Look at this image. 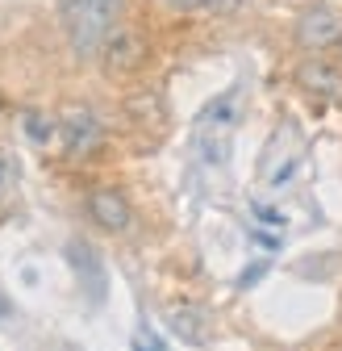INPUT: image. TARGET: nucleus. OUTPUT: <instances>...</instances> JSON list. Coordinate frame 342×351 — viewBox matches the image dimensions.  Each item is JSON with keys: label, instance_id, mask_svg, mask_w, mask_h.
<instances>
[{"label": "nucleus", "instance_id": "1", "mask_svg": "<svg viewBox=\"0 0 342 351\" xmlns=\"http://www.w3.org/2000/svg\"><path fill=\"white\" fill-rule=\"evenodd\" d=\"M125 9V0H63V25L75 55H101L109 34L117 29V17Z\"/></svg>", "mask_w": 342, "mask_h": 351}, {"label": "nucleus", "instance_id": "2", "mask_svg": "<svg viewBox=\"0 0 342 351\" xmlns=\"http://www.w3.org/2000/svg\"><path fill=\"white\" fill-rule=\"evenodd\" d=\"M238 88H230V93H222L218 101H213L200 121H196V151L205 155V163L222 167L230 159V138H234V125H238Z\"/></svg>", "mask_w": 342, "mask_h": 351}, {"label": "nucleus", "instance_id": "3", "mask_svg": "<svg viewBox=\"0 0 342 351\" xmlns=\"http://www.w3.org/2000/svg\"><path fill=\"white\" fill-rule=\"evenodd\" d=\"M59 138H63V151L71 159H83V155H92L105 143V125H101V117L88 105H71L59 117Z\"/></svg>", "mask_w": 342, "mask_h": 351}, {"label": "nucleus", "instance_id": "4", "mask_svg": "<svg viewBox=\"0 0 342 351\" xmlns=\"http://www.w3.org/2000/svg\"><path fill=\"white\" fill-rule=\"evenodd\" d=\"M296 42L305 51H330L342 47V13L330 5H309L301 17H296Z\"/></svg>", "mask_w": 342, "mask_h": 351}, {"label": "nucleus", "instance_id": "5", "mask_svg": "<svg viewBox=\"0 0 342 351\" xmlns=\"http://www.w3.org/2000/svg\"><path fill=\"white\" fill-rule=\"evenodd\" d=\"M101 59H105L109 71H138L142 59H146V42L134 29H113L109 42H105V51H101Z\"/></svg>", "mask_w": 342, "mask_h": 351}, {"label": "nucleus", "instance_id": "6", "mask_svg": "<svg viewBox=\"0 0 342 351\" xmlns=\"http://www.w3.org/2000/svg\"><path fill=\"white\" fill-rule=\"evenodd\" d=\"M296 84L317 101H342V71L326 59H305L296 67Z\"/></svg>", "mask_w": 342, "mask_h": 351}, {"label": "nucleus", "instance_id": "7", "mask_svg": "<svg viewBox=\"0 0 342 351\" xmlns=\"http://www.w3.org/2000/svg\"><path fill=\"white\" fill-rule=\"evenodd\" d=\"M88 213H92V222H96L101 230H113V234L130 226V205H125V197L113 193V189L92 193V197H88Z\"/></svg>", "mask_w": 342, "mask_h": 351}, {"label": "nucleus", "instance_id": "8", "mask_svg": "<svg viewBox=\"0 0 342 351\" xmlns=\"http://www.w3.org/2000/svg\"><path fill=\"white\" fill-rule=\"evenodd\" d=\"M167 322H171V330H176V339H184L192 347H200L209 339V318L196 310V305H180V310H171Z\"/></svg>", "mask_w": 342, "mask_h": 351}, {"label": "nucleus", "instance_id": "9", "mask_svg": "<svg viewBox=\"0 0 342 351\" xmlns=\"http://www.w3.org/2000/svg\"><path fill=\"white\" fill-rule=\"evenodd\" d=\"M67 255L75 259V272H79V280H83V285L92 280V301H101V297H105V272H101V255H96L88 243H71V247H67Z\"/></svg>", "mask_w": 342, "mask_h": 351}, {"label": "nucleus", "instance_id": "10", "mask_svg": "<svg viewBox=\"0 0 342 351\" xmlns=\"http://www.w3.org/2000/svg\"><path fill=\"white\" fill-rule=\"evenodd\" d=\"M25 130H29V138L34 143H51L59 134V117H47V113H25Z\"/></svg>", "mask_w": 342, "mask_h": 351}, {"label": "nucleus", "instance_id": "11", "mask_svg": "<svg viewBox=\"0 0 342 351\" xmlns=\"http://www.w3.org/2000/svg\"><path fill=\"white\" fill-rule=\"evenodd\" d=\"M263 272H267V263H263V259H254V263H250V272H242V280H238V285H242V289H250L254 280H263Z\"/></svg>", "mask_w": 342, "mask_h": 351}, {"label": "nucleus", "instance_id": "12", "mask_svg": "<svg viewBox=\"0 0 342 351\" xmlns=\"http://www.w3.org/2000/svg\"><path fill=\"white\" fill-rule=\"evenodd\" d=\"M163 5H171V9H184V13H192V9H205V5H213V0H163Z\"/></svg>", "mask_w": 342, "mask_h": 351}, {"label": "nucleus", "instance_id": "13", "mask_svg": "<svg viewBox=\"0 0 342 351\" xmlns=\"http://www.w3.org/2000/svg\"><path fill=\"white\" fill-rule=\"evenodd\" d=\"M254 239H259V243H263V247H280V239H276V234H272V230H254Z\"/></svg>", "mask_w": 342, "mask_h": 351}, {"label": "nucleus", "instance_id": "14", "mask_svg": "<svg viewBox=\"0 0 342 351\" xmlns=\"http://www.w3.org/2000/svg\"><path fill=\"white\" fill-rule=\"evenodd\" d=\"M254 213H259V217H263V222H284V217H280L276 209H267V205H259V209H254Z\"/></svg>", "mask_w": 342, "mask_h": 351}]
</instances>
